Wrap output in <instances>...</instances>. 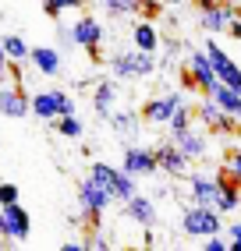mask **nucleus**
<instances>
[{
  "mask_svg": "<svg viewBox=\"0 0 241 251\" xmlns=\"http://www.w3.org/2000/svg\"><path fill=\"white\" fill-rule=\"evenodd\" d=\"M160 68L156 53H146V50H117V53L110 57V78L117 81H146L152 78Z\"/></svg>",
  "mask_w": 241,
  "mask_h": 251,
  "instance_id": "1",
  "label": "nucleus"
},
{
  "mask_svg": "<svg viewBox=\"0 0 241 251\" xmlns=\"http://www.w3.org/2000/svg\"><path fill=\"white\" fill-rule=\"evenodd\" d=\"M89 177L114 198V202H128V198L139 191V180H135L131 174H124L120 166H110V163H92L89 166Z\"/></svg>",
  "mask_w": 241,
  "mask_h": 251,
  "instance_id": "2",
  "label": "nucleus"
},
{
  "mask_svg": "<svg viewBox=\"0 0 241 251\" xmlns=\"http://www.w3.org/2000/svg\"><path fill=\"white\" fill-rule=\"evenodd\" d=\"M29 113L39 121H57L64 113H75V99L64 89H39L29 96Z\"/></svg>",
  "mask_w": 241,
  "mask_h": 251,
  "instance_id": "3",
  "label": "nucleus"
},
{
  "mask_svg": "<svg viewBox=\"0 0 241 251\" xmlns=\"http://www.w3.org/2000/svg\"><path fill=\"white\" fill-rule=\"evenodd\" d=\"M181 233L184 237H210V233H223V220L213 205H188L181 209Z\"/></svg>",
  "mask_w": 241,
  "mask_h": 251,
  "instance_id": "4",
  "label": "nucleus"
},
{
  "mask_svg": "<svg viewBox=\"0 0 241 251\" xmlns=\"http://www.w3.org/2000/svg\"><path fill=\"white\" fill-rule=\"evenodd\" d=\"M29 233H32V216L22 202L0 205V237L7 244H22V241H29Z\"/></svg>",
  "mask_w": 241,
  "mask_h": 251,
  "instance_id": "5",
  "label": "nucleus"
},
{
  "mask_svg": "<svg viewBox=\"0 0 241 251\" xmlns=\"http://www.w3.org/2000/svg\"><path fill=\"white\" fill-rule=\"evenodd\" d=\"M206 57H210V64H213L216 81H223V85H231V89L241 92V64H238L216 39H206Z\"/></svg>",
  "mask_w": 241,
  "mask_h": 251,
  "instance_id": "6",
  "label": "nucleus"
},
{
  "mask_svg": "<svg viewBox=\"0 0 241 251\" xmlns=\"http://www.w3.org/2000/svg\"><path fill=\"white\" fill-rule=\"evenodd\" d=\"M75 195H78V209H82V216H85V220H99V216L114 205V198H110L107 191H103L92 177L78 180V191H75Z\"/></svg>",
  "mask_w": 241,
  "mask_h": 251,
  "instance_id": "7",
  "label": "nucleus"
},
{
  "mask_svg": "<svg viewBox=\"0 0 241 251\" xmlns=\"http://www.w3.org/2000/svg\"><path fill=\"white\" fill-rule=\"evenodd\" d=\"M67 32H71V43H75L78 50H89V53H96V50L103 46V39H107L103 22L92 18V14H78L75 25H67Z\"/></svg>",
  "mask_w": 241,
  "mask_h": 251,
  "instance_id": "8",
  "label": "nucleus"
},
{
  "mask_svg": "<svg viewBox=\"0 0 241 251\" xmlns=\"http://www.w3.org/2000/svg\"><path fill=\"white\" fill-rule=\"evenodd\" d=\"M120 170L131 174L135 180L152 177L156 174V149H146V145H128L124 156H120Z\"/></svg>",
  "mask_w": 241,
  "mask_h": 251,
  "instance_id": "9",
  "label": "nucleus"
},
{
  "mask_svg": "<svg viewBox=\"0 0 241 251\" xmlns=\"http://www.w3.org/2000/svg\"><path fill=\"white\" fill-rule=\"evenodd\" d=\"M195 117L206 124V131H210V135H231V131H238V121H234L227 110H220L210 96H202V103H199Z\"/></svg>",
  "mask_w": 241,
  "mask_h": 251,
  "instance_id": "10",
  "label": "nucleus"
},
{
  "mask_svg": "<svg viewBox=\"0 0 241 251\" xmlns=\"http://www.w3.org/2000/svg\"><path fill=\"white\" fill-rule=\"evenodd\" d=\"M181 103H184L181 89H178V92H163V96H152V99H146V103H142L139 117H142V121H149V124H167V121H170V113H174V110H178Z\"/></svg>",
  "mask_w": 241,
  "mask_h": 251,
  "instance_id": "11",
  "label": "nucleus"
},
{
  "mask_svg": "<svg viewBox=\"0 0 241 251\" xmlns=\"http://www.w3.org/2000/svg\"><path fill=\"white\" fill-rule=\"evenodd\" d=\"M156 170L167 174V177H174V180H184L188 170H192V159H188L181 149L170 142V145H160L156 149Z\"/></svg>",
  "mask_w": 241,
  "mask_h": 251,
  "instance_id": "12",
  "label": "nucleus"
},
{
  "mask_svg": "<svg viewBox=\"0 0 241 251\" xmlns=\"http://www.w3.org/2000/svg\"><path fill=\"white\" fill-rule=\"evenodd\" d=\"M188 78H192V89H199L202 96H210V89L216 85V75H213V64L206 57V50H192L188 53Z\"/></svg>",
  "mask_w": 241,
  "mask_h": 251,
  "instance_id": "13",
  "label": "nucleus"
},
{
  "mask_svg": "<svg viewBox=\"0 0 241 251\" xmlns=\"http://www.w3.org/2000/svg\"><path fill=\"white\" fill-rule=\"evenodd\" d=\"M170 142H174L192 163L210 156V131H202V127H195V124H192V127H184V131H178V135L170 138Z\"/></svg>",
  "mask_w": 241,
  "mask_h": 251,
  "instance_id": "14",
  "label": "nucleus"
},
{
  "mask_svg": "<svg viewBox=\"0 0 241 251\" xmlns=\"http://www.w3.org/2000/svg\"><path fill=\"white\" fill-rule=\"evenodd\" d=\"M120 205H124V220H131L135 226H142V230L156 226V216L160 212H156V202H152V198H146V195L135 191L128 202H120Z\"/></svg>",
  "mask_w": 241,
  "mask_h": 251,
  "instance_id": "15",
  "label": "nucleus"
},
{
  "mask_svg": "<svg viewBox=\"0 0 241 251\" xmlns=\"http://www.w3.org/2000/svg\"><path fill=\"white\" fill-rule=\"evenodd\" d=\"M234 14H241L234 4H227V0H216L213 7H206V11L199 14V28L210 32V36H220V32H227V25H231Z\"/></svg>",
  "mask_w": 241,
  "mask_h": 251,
  "instance_id": "16",
  "label": "nucleus"
},
{
  "mask_svg": "<svg viewBox=\"0 0 241 251\" xmlns=\"http://www.w3.org/2000/svg\"><path fill=\"white\" fill-rule=\"evenodd\" d=\"M238 209H241V184H238L227 170H220V174H216V212L234 216Z\"/></svg>",
  "mask_w": 241,
  "mask_h": 251,
  "instance_id": "17",
  "label": "nucleus"
},
{
  "mask_svg": "<svg viewBox=\"0 0 241 251\" xmlns=\"http://www.w3.org/2000/svg\"><path fill=\"white\" fill-rule=\"evenodd\" d=\"M188 195L195 205H213L216 209V174H202V170H188Z\"/></svg>",
  "mask_w": 241,
  "mask_h": 251,
  "instance_id": "18",
  "label": "nucleus"
},
{
  "mask_svg": "<svg viewBox=\"0 0 241 251\" xmlns=\"http://www.w3.org/2000/svg\"><path fill=\"white\" fill-rule=\"evenodd\" d=\"M29 64L46 78H57L64 71V57L57 46H29Z\"/></svg>",
  "mask_w": 241,
  "mask_h": 251,
  "instance_id": "19",
  "label": "nucleus"
},
{
  "mask_svg": "<svg viewBox=\"0 0 241 251\" xmlns=\"http://www.w3.org/2000/svg\"><path fill=\"white\" fill-rule=\"evenodd\" d=\"M117 103H120V81H117V78L96 81V89H92V110H96L99 117H110V113L117 110Z\"/></svg>",
  "mask_w": 241,
  "mask_h": 251,
  "instance_id": "20",
  "label": "nucleus"
},
{
  "mask_svg": "<svg viewBox=\"0 0 241 251\" xmlns=\"http://www.w3.org/2000/svg\"><path fill=\"white\" fill-rule=\"evenodd\" d=\"M0 117H14V121H22L29 117V96L18 89V85H0Z\"/></svg>",
  "mask_w": 241,
  "mask_h": 251,
  "instance_id": "21",
  "label": "nucleus"
},
{
  "mask_svg": "<svg viewBox=\"0 0 241 251\" xmlns=\"http://www.w3.org/2000/svg\"><path fill=\"white\" fill-rule=\"evenodd\" d=\"M131 46H135V50H146V53H160L163 36H160L156 22H146V18L135 22V28H131Z\"/></svg>",
  "mask_w": 241,
  "mask_h": 251,
  "instance_id": "22",
  "label": "nucleus"
},
{
  "mask_svg": "<svg viewBox=\"0 0 241 251\" xmlns=\"http://www.w3.org/2000/svg\"><path fill=\"white\" fill-rule=\"evenodd\" d=\"M107 121H110V131L117 138H124V142H135V138H139V131H142L139 113H135V110H114Z\"/></svg>",
  "mask_w": 241,
  "mask_h": 251,
  "instance_id": "23",
  "label": "nucleus"
},
{
  "mask_svg": "<svg viewBox=\"0 0 241 251\" xmlns=\"http://www.w3.org/2000/svg\"><path fill=\"white\" fill-rule=\"evenodd\" d=\"M210 99H213L220 110H227L234 121L241 124V92H238V89H231V85H223V81H216V85L210 89Z\"/></svg>",
  "mask_w": 241,
  "mask_h": 251,
  "instance_id": "24",
  "label": "nucleus"
},
{
  "mask_svg": "<svg viewBox=\"0 0 241 251\" xmlns=\"http://www.w3.org/2000/svg\"><path fill=\"white\" fill-rule=\"evenodd\" d=\"M0 43H4V53H7L11 64H25V60H29V43H25V36L7 32V36H0Z\"/></svg>",
  "mask_w": 241,
  "mask_h": 251,
  "instance_id": "25",
  "label": "nucleus"
},
{
  "mask_svg": "<svg viewBox=\"0 0 241 251\" xmlns=\"http://www.w3.org/2000/svg\"><path fill=\"white\" fill-rule=\"evenodd\" d=\"M50 124H54V131L60 138H82L85 135L82 117H75V113H64V117H57V121H50Z\"/></svg>",
  "mask_w": 241,
  "mask_h": 251,
  "instance_id": "26",
  "label": "nucleus"
},
{
  "mask_svg": "<svg viewBox=\"0 0 241 251\" xmlns=\"http://www.w3.org/2000/svg\"><path fill=\"white\" fill-rule=\"evenodd\" d=\"M85 4H89V0H43V11H46V18L60 22L64 11H82Z\"/></svg>",
  "mask_w": 241,
  "mask_h": 251,
  "instance_id": "27",
  "label": "nucleus"
},
{
  "mask_svg": "<svg viewBox=\"0 0 241 251\" xmlns=\"http://www.w3.org/2000/svg\"><path fill=\"white\" fill-rule=\"evenodd\" d=\"M192 121H195V113H192V110H188V106L181 103V106H178L174 113H170V121H167L163 127L170 131V138H174V135H178V131H184V127H192Z\"/></svg>",
  "mask_w": 241,
  "mask_h": 251,
  "instance_id": "28",
  "label": "nucleus"
},
{
  "mask_svg": "<svg viewBox=\"0 0 241 251\" xmlns=\"http://www.w3.org/2000/svg\"><path fill=\"white\" fill-rule=\"evenodd\" d=\"M103 11H107L110 18H131V14L139 11V0H103Z\"/></svg>",
  "mask_w": 241,
  "mask_h": 251,
  "instance_id": "29",
  "label": "nucleus"
},
{
  "mask_svg": "<svg viewBox=\"0 0 241 251\" xmlns=\"http://www.w3.org/2000/svg\"><path fill=\"white\" fill-rule=\"evenodd\" d=\"M139 18H146V22H160L163 18V0H139Z\"/></svg>",
  "mask_w": 241,
  "mask_h": 251,
  "instance_id": "30",
  "label": "nucleus"
},
{
  "mask_svg": "<svg viewBox=\"0 0 241 251\" xmlns=\"http://www.w3.org/2000/svg\"><path fill=\"white\" fill-rule=\"evenodd\" d=\"M223 170L241 184V149H227V156H223Z\"/></svg>",
  "mask_w": 241,
  "mask_h": 251,
  "instance_id": "31",
  "label": "nucleus"
},
{
  "mask_svg": "<svg viewBox=\"0 0 241 251\" xmlns=\"http://www.w3.org/2000/svg\"><path fill=\"white\" fill-rule=\"evenodd\" d=\"M223 233H227V248L231 251H241V220H231Z\"/></svg>",
  "mask_w": 241,
  "mask_h": 251,
  "instance_id": "32",
  "label": "nucleus"
},
{
  "mask_svg": "<svg viewBox=\"0 0 241 251\" xmlns=\"http://www.w3.org/2000/svg\"><path fill=\"white\" fill-rule=\"evenodd\" d=\"M7 202H18V188L11 180H0V205H7Z\"/></svg>",
  "mask_w": 241,
  "mask_h": 251,
  "instance_id": "33",
  "label": "nucleus"
},
{
  "mask_svg": "<svg viewBox=\"0 0 241 251\" xmlns=\"http://www.w3.org/2000/svg\"><path fill=\"white\" fill-rule=\"evenodd\" d=\"M57 39H60V46H64V50H75V43H71V32H67V25H57Z\"/></svg>",
  "mask_w": 241,
  "mask_h": 251,
  "instance_id": "34",
  "label": "nucleus"
},
{
  "mask_svg": "<svg viewBox=\"0 0 241 251\" xmlns=\"http://www.w3.org/2000/svg\"><path fill=\"white\" fill-rule=\"evenodd\" d=\"M227 32H231V36L241 43V14H234V18H231V25H227Z\"/></svg>",
  "mask_w": 241,
  "mask_h": 251,
  "instance_id": "35",
  "label": "nucleus"
},
{
  "mask_svg": "<svg viewBox=\"0 0 241 251\" xmlns=\"http://www.w3.org/2000/svg\"><path fill=\"white\" fill-rule=\"evenodd\" d=\"M7 81V53H4V43H0V85Z\"/></svg>",
  "mask_w": 241,
  "mask_h": 251,
  "instance_id": "36",
  "label": "nucleus"
},
{
  "mask_svg": "<svg viewBox=\"0 0 241 251\" xmlns=\"http://www.w3.org/2000/svg\"><path fill=\"white\" fill-rule=\"evenodd\" d=\"M60 251H85V244H82V241H64Z\"/></svg>",
  "mask_w": 241,
  "mask_h": 251,
  "instance_id": "37",
  "label": "nucleus"
},
{
  "mask_svg": "<svg viewBox=\"0 0 241 251\" xmlns=\"http://www.w3.org/2000/svg\"><path fill=\"white\" fill-rule=\"evenodd\" d=\"M184 0H163V7H181Z\"/></svg>",
  "mask_w": 241,
  "mask_h": 251,
  "instance_id": "38",
  "label": "nucleus"
}]
</instances>
